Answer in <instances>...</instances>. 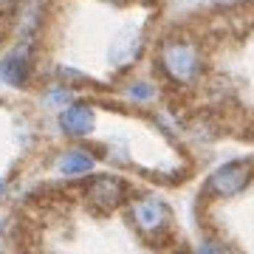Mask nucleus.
Instances as JSON below:
<instances>
[{"mask_svg": "<svg viewBox=\"0 0 254 254\" xmlns=\"http://www.w3.org/2000/svg\"><path fill=\"white\" fill-rule=\"evenodd\" d=\"M254 175V167L246 161H237V164H226V167H220L215 173L209 175L206 181V192L209 195H215V198H232L237 192L249 187Z\"/></svg>", "mask_w": 254, "mask_h": 254, "instance_id": "nucleus-4", "label": "nucleus"}, {"mask_svg": "<svg viewBox=\"0 0 254 254\" xmlns=\"http://www.w3.org/2000/svg\"><path fill=\"white\" fill-rule=\"evenodd\" d=\"M127 218L141 237L155 240L167 235V229L173 223V212L158 195H138L127 203Z\"/></svg>", "mask_w": 254, "mask_h": 254, "instance_id": "nucleus-2", "label": "nucleus"}, {"mask_svg": "<svg viewBox=\"0 0 254 254\" xmlns=\"http://www.w3.org/2000/svg\"><path fill=\"white\" fill-rule=\"evenodd\" d=\"M31 73H34V51L28 40L0 57V82L11 88H26L31 82Z\"/></svg>", "mask_w": 254, "mask_h": 254, "instance_id": "nucleus-3", "label": "nucleus"}, {"mask_svg": "<svg viewBox=\"0 0 254 254\" xmlns=\"http://www.w3.org/2000/svg\"><path fill=\"white\" fill-rule=\"evenodd\" d=\"M6 192H9V184H6V178H0V200L6 198Z\"/></svg>", "mask_w": 254, "mask_h": 254, "instance_id": "nucleus-11", "label": "nucleus"}, {"mask_svg": "<svg viewBox=\"0 0 254 254\" xmlns=\"http://www.w3.org/2000/svg\"><path fill=\"white\" fill-rule=\"evenodd\" d=\"M20 0H0V17H6V14H11V11H17Z\"/></svg>", "mask_w": 254, "mask_h": 254, "instance_id": "nucleus-10", "label": "nucleus"}, {"mask_svg": "<svg viewBox=\"0 0 254 254\" xmlns=\"http://www.w3.org/2000/svg\"><path fill=\"white\" fill-rule=\"evenodd\" d=\"M85 198L93 209L99 212H113L116 206H122L127 198V187L122 178H113V175H96L88 190H85Z\"/></svg>", "mask_w": 254, "mask_h": 254, "instance_id": "nucleus-5", "label": "nucleus"}, {"mask_svg": "<svg viewBox=\"0 0 254 254\" xmlns=\"http://www.w3.org/2000/svg\"><path fill=\"white\" fill-rule=\"evenodd\" d=\"M158 68L173 85L187 88V85H195L200 79L203 54H200V48L195 43L175 37V40L161 43V48H158Z\"/></svg>", "mask_w": 254, "mask_h": 254, "instance_id": "nucleus-1", "label": "nucleus"}, {"mask_svg": "<svg viewBox=\"0 0 254 254\" xmlns=\"http://www.w3.org/2000/svg\"><path fill=\"white\" fill-rule=\"evenodd\" d=\"M122 96H125L130 105L144 108V105H153V102H155V96H158V88H155V82H150V79L130 76V79L122 85Z\"/></svg>", "mask_w": 254, "mask_h": 254, "instance_id": "nucleus-8", "label": "nucleus"}, {"mask_svg": "<svg viewBox=\"0 0 254 254\" xmlns=\"http://www.w3.org/2000/svg\"><path fill=\"white\" fill-rule=\"evenodd\" d=\"M96 167V155L85 147H68L54 158V173L65 178H79V175H91Z\"/></svg>", "mask_w": 254, "mask_h": 254, "instance_id": "nucleus-7", "label": "nucleus"}, {"mask_svg": "<svg viewBox=\"0 0 254 254\" xmlns=\"http://www.w3.org/2000/svg\"><path fill=\"white\" fill-rule=\"evenodd\" d=\"M43 102H46L48 108L63 110L65 105H71V102H73V91L68 88V85H51V88L43 93Z\"/></svg>", "mask_w": 254, "mask_h": 254, "instance_id": "nucleus-9", "label": "nucleus"}, {"mask_svg": "<svg viewBox=\"0 0 254 254\" xmlns=\"http://www.w3.org/2000/svg\"><path fill=\"white\" fill-rule=\"evenodd\" d=\"M93 127H96V110H93L91 105L73 99L71 105H65V108L60 110V130H63L65 136L85 138V136L93 133Z\"/></svg>", "mask_w": 254, "mask_h": 254, "instance_id": "nucleus-6", "label": "nucleus"}]
</instances>
